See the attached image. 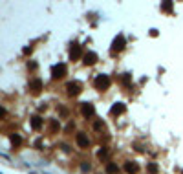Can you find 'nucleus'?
<instances>
[{
	"label": "nucleus",
	"mask_w": 183,
	"mask_h": 174,
	"mask_svg": "<svg viewBox=\"0 0 183 174\" xmlns=\"http://www.w3.org/2000/svg\"><path fill=\"white\" fill-rule=\"evenodd\" d=\"M11 139H13L15 145H20V136H11Z\"/></svg>",
	"instance_id": "obj_14"
},
{
	"label": "nucleus",
	"mask_w": 183,
	"mask_h": 174,
	"mask_svg": "<svg viewBox=\"0 0 183 174\" xmlns=\"http://www.w3.org/2000/svg\"><path fill=\"white\" fill-rule=\"evenodd\" d=\"M68 92L75 95V94H79V92H81V88H79L77 84H70V86H68Z\"/></svg>",
	"instance_id": "obj_10"
},
{
	"label": "nucleus",
	"mask_w": 183,
	"mask_h": 174,
	"mask_svg": "<svg viewBox=\"0 0 183 174\" xmlns=\"http://www.w3.org/2000/svg\"><path fill=\"white\" fill-rule=\"evenodd\" d=\"M123 110H125V105H123V103H119V105H114V106H112V114H114V116H117V114H123Z\"/></svg>",
	"instance_id": "obj_4"
},
{
	"label": "nucleus",
	"mask_w": 183,
	"mask_h": 174,
	"mask_svg": "<svg viewBox=\"0 0 183 174\" xmlns=\"http://www.w3.org/2000/svg\"><path fill=\"white\" fill-rule=\"evenodd\" d=\"M79 57V46L75 44V50H71V59H77Z\"/></svg>",
	"instance_id": "obj_12"
},
{
	"label": "nucleus",
	"mask_w": 183,
	"mask_h": 174,
	"mask_svg": "<svg viewBox=\"0 0 183 174\" xmlns=\"http://www.w3.org/2000/svg\"><path fill=\"white\" fill-rule=\"evenodd\" d=\"M40 125H42V119H40V117H33V126H35V128H40Z\"/></svg>",
	"instance_id": "obj_11"
},
{
	"label": "nucleus",
	"mask_w": 183,
	"mask_h": 174,
	"mask_svg": "<svg viewBox=\"0 0 183 174\" xmlns=\"http://www.w3.org/2000/svg\"><path fill=\"white\" fill-rule=\"evenodd\" d=\"M114 50H123L125 48V40H123V37H117L115 40H114V46H112Z\"/></svg>",
	"instance_id": "obj_3"
},
{
	"label": "nucleus",
	"mask_w": 183,
	"mask_h": 174,
	"mask_svg": "<svg viewBox=\"0 0 183 174\" xmlns=\"http://www.w3.org/2000/svg\"><path fill=\"white\" fill-rule=\"evenodd\" d=\"M106 169H108V172H110V174H114V172H117V167L114 165V163H108V167H106Z\"/></svg>",
	"instance_id": "obj_13"
},
{
	"label": "nucleus",
	"mask_w": 183,
	"mask_h": 174,
	"mask_svg": "<svg viewBox=\"0 0 183 174\" xmlns=\"http://www.w3.org/2000/svg\"><path fill=\"white\" fill-rule=\"evenodd\" d=\"M29 86H31V90H33V92H39V90L42 88V83H40L39 79H35V81H31V84H29Z\"/></svg>",
	"instance_id": "obj_6"
},
{
	"label": "nucleus",
	"mask_w": 183,
	"mask_h": 174,
	"mask_svg": "<svg viewBox=\"0 0 183 174\" xmlns=\"http://www.w3.org/2000/svg\"><path fill=\"white\" fill-rule=\"evenodd\" d=\"M95 61H97V57H95L93 53H90V55H86V57H84V62H86V64H93Z\"/></svg>",
	"instance_id": "obj_8"
},
{
	"label": "nucleus",
	"mask_w": 183,
	"mask_h": 174,
	"mask_svg": "<svg viewBox=\"0 0 183 174\" xmlns=\"http://www.w3.org/2000/svg\"><path fill=\"white\" fill-rule=\"evenodd\" d=\"M82 114H84L86 117H90V116L93 114V106H92V105H82Z\"/></svg>",
	"instance_id": "obj_5"
},
{
	"label": "nucleus",
	"mask_w": 183,
	"mask_h": 174,
	"mask_svg": "<svg viewBox=\"0 0 183 174\" xmlns=\"http://www.w3.org/2000/svg\"><path fill=\"white\" fill-rule=\"evenodd\" d=\"M95 84H97V88L101 90H104V88H108V84H110V79L108 77H106V75H99V77L97 79H95Z\"/></svg>",
	"instance_id": "obj_1"
},
{
	"label": "nucleus",
	"mask_w": 183,
	"mask_h": 174,
	"mask_svg": "<svg viewBox=\"0 0 183 174\" xmlns=\"http://www.w3.org/2000/svg\"><path fill=\"white\" fill-rule=\"evenodd\" d=\"M82 170H84V172H88V170H90V165H86V163H84V165H82Z\"/></svg>",
	"instance_id": "obj_15"
},
{
	"label": "nucleus",
	"mask_w": 183,
	"mask_h": 174,
	"mask_svg": "<svg viewBox=\"0 0 183 174\" xmlns=\"http://www.w3.org/2000/svg\"><path fill=\"white\" fill-rule=\"evenodd\" d=\"M125 169H126V172H130V174L137 172V165H136V163H126V165H125Z\"/></svg>",
	"instance_id": "obj_7"
},
{
	"label": "nucleus",
	"mask_w": 183,
	"mask_h": 174,
	"mask_svg": "<svg viewBox=\"0 0 183 174\" xmlns=\"http://www.w3.org/2000/svg\"><path fill=\"white\" fill-rule=\"evenodd\" d=\"M64 73H66V70H64V66H62V64H59V66H55V68H53V79L62 77Z\"/></svg>",
	"instance_id": "obj_2"
},
{
	"label": "nucleus",
	"mask_w": 183,
	"mask_h": 174,
	"mask_svg": "<svg viewBox=\"0 0 183 174\" xmlns=\"http://www.w3.org/2000/svg\"><path fill=\"white\" fill-rule=\"evenodd\" d=\"M77 139H79V145H81V147H86V145H88V139H86V136H84V134H79V136H77Z\"/></svg>",
	"instance_id": "obj_9"
}]
</instances>
